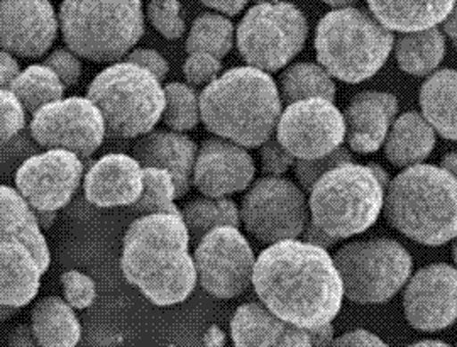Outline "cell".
<instances>
[{
  "mask_svg": "<svg viewBox=\"0 0 457 347\" xmlns=\"http://www.w3.org/2000/svg\"><path fill=\"white\" fill-rule=\"evenodd\" d=\"M456 0H368L370 12L390 31L432 29L451 14Z\"/></svg>",
  "mask_w": 457,
  "mask_h": 347,
  "instance_id": "25",
  "label": "cell"
},
{
  "mask_svg": "<svg viewBox=\"0 0 457 347\" xmlns=\"http://www.w3.org/2000/svg\"><path fill=\"white\" fill-rule=\"evenodd\" d=\"M60 16L49 0H2V48L22 58H39L53 46Z\"/></svg>",
  "mask_w": 457,
  "mask_h": 347,
  "instance_id": "18",
  "label": "cell"
},
{
  "mask_svg": "<svg viewBox=\"0 0 457 347\" xmlns=\"http://www.w3.org/2000/svg\"><path fill=\"white\" fill-rule=\"evenodd\" d=\"M107 136V124L97 103L88 97L51 102L34 112L31 137L41 148L68 149L90 158Z\"/></svg>",
  "mask_w": 457,
  "mask_h": 347,
  "instance_id": "13",
  "label": "cell"
},
{
  "mask_svg": "<svg viewBox=\"0 0 457 347\" xmlns=\"http://www.w3.org/2000/svg\"><path fill=\"white\" fill-rule=\"evenodd\" d=\"M403 310L413 329L436 332L457 320V268L425 266L410 278L403 293Z\"/></svg>",
  "mask_w": 457,
  "mask_h": 347,
  "instance_id": "16",
  "label": "cell"
},
{
  "mask_svg": "<svg viewBox=\"0 0 457 347\" xmlns=\"http://www.w3.org/2000/svg\"><path fill=\"white\" fill-rule=\"evenodd\" d=\"M0 63H2V65H0V73H2L0 85H2V88H11V85L16 82L17 77L21 75L19 63H17L14 54L9 53V51H2V54H0Z\"/></svg>",
  "mask_w": 457,
  "mask_h": 347,
  "instance_id": "45",
  "label": "cell"
},
{
  "mask_svg": "<svg viewBox=\"0 0 457 347\" xmlns=\"http://www.w3.org/2000/svg\"><path fill=\"white\" fill-rule=\"evenodd\" d=\"M234 46V26L220 14H202L192 24L187 37V53H209L219 60L226 58Z\"/></svg>",
  "mask_w": 457,
  "mask_h": 347,
  "instance_id": "33",
  "label": "cell"
},
{
  "mask_svg": "<svg viewBox=\"0 0 457 347\" xmlns=\"http://www.w3.org/2000/svg\"><path fill=\"white\" fill-rule=\"evenodd\" d=\"M196 153L195 143L188 136L173 129H153L139 137L132 148V156L145 168H164L173 175L179 199H183L194 185Z\"/></svg>",
  "mask_w": 457,
  "mask_h": 347,
  "instance_id": "21",
  "label": "cell"
},
{
  "mask_svg": "<svg viewBox=\"0 0 457 347\" xmlns=\"http://www.w3.org/2000/svg\"><path fill=\"white\" fill-rule=\"evenodd\" d=\"M45 65H48L58 73L65 87H73L82 77V62L79 54L70 48H60L49 53L48 58L45 60Z\"/></svg>",
  "mask_w": 457,
  "mask_h": 347,
  "instance_id": "42",
  "label": "cell"
},
{
  "mask_svg": "<svg viewBox=\"0 0 457 347\" xmlns=\"http://www.w3.org/2000/svg\"><path fill=\"white\" fill-rule=\"evenodd\" d=\"M146 14L153 28L166 39H180L185 34L180 0H149Z\"/></svg>",
  "mask_w": 457,
  "mask_h": 347,
  "instance_id": "37",
  "label": "cell"
},
{
  "mask_svg": "<svg viewBox=\"0 0 457 347\" xmlns=\"http://www.w3.org/2000/svg\"><path fill=\"white\" fill-rule=\"evenodd\" d=\"M60 28L66 46L96 63L126 58L145 34L141 0H63Z\"/></svg>",
  "mask_w": 457,
  "mask_h": 347,
  "instance_id": "6",
  "label": "cell"
},
{
  "mask_svg": "<svg viewBox=\"0 0 457 347\" xmlns=\"http://www.w3.org/2000/svg\"><path fill=\"white\" fill-rule=\"evenodd\" d=\"M260 148L264 177H281L296 163V158L278 141L277 136L270 137Z\"/></svg>",
  "mask_w": 457,
  "mask_h": 347,
  "instance_id": "41",
  "label": "cell"
},
{
  "mask_svg": "<svg viewBox=\"0 0 457 347\" xmlns=\"http://www.w3.org/2000/svg\"><path fill=\"white\" fill-rule=\"evenodd\" d=\"M196 275L200 286L215 298L232 300L253 285L256 256L236 226H219L196 244Z\"/></svg>",
  "mask_w": 457,
  "mask_h": 347,
  "instance_id": "12",
  "label": "cell"
},
{
  "mask_svg": "<svg viewBox=\"0 0 457 347\" xmlns=\"http://www.w3.org/2000/svg\"><path fill=\"white\" fill-rule=\"evenodd\" d=\"M256 5H260V4H279V2H283V0H253Z\"/></svg>",
  "mask_w": 457,
  "mask_h": 347,
  "instance_id": "56",
  "label": "cell"
},
{
  "mask_svg": "<svg viewBox=\"0 0 457 347\" xmlns=\"http://www.w3.org/2000/svg\"><path fill=\"white\" fill-rule=\"evenodd\" d=\"M345 117L334 100L312 97L285 105L278 122V141L296 160H317L343 146Z\"/></svg>",
  "mask_w": 457,
  "mask_h": 347,
  "instance_id": "14",
  "label": "cell"
},
{
  "mask_svg": "<svg viewBox=\"0 0 457 347\" xmlns=\"http://www.w3.org/2000/svg\"><path fill=\"white\" fill-rule=\"evenodd\" d=\"M417 346H445V343H442V341H424V343H417Z\"/></svg>",
  "mask_w": 457,
  "mask_h": 347,
  "instance_id": "55",
  "label": "cell"
},
{
  "mask_svg": "<svg viewBox=\"0 0 457 347\" xmlns=\"http://www.w3.org/2000/svg\"><path fill=\"white\" fill-rule=\"evenodd\" d=\"M65 88V83L62 82L58 73L45 63L22 70L16 82L11 85V90L31 114L51 102L63 99Z\"/></svg>",
  "mask_w": 457,
  "mask_h": 347,
  "instance_id": "32",
  "label": "cell"
},
{
  "mask_svg": "<svg viewBox=\"0 0 457 347\" xmlns=\"http://www.w3.org/2000/svg\"><path fill=\"white\" fill-rule=\"evenodd\" d=\"M334 261L344 293L354 303H385L410 280L411 256L395 239L354 241L339 249Z\"/></svg>",
  "mask_w": 457,
  "mask_h": 347,
  "instance_id": "9",
  "label": "cell"
},
{
  "mask_svg": "<svg viewBox=\"0 0 457 347\" xmlns=\"http://www.w3.org/2000/svg\"><path fill=\"white\" fill-rule=\"evenodd\" d=\"M226 343V335L217 326H212L204 335V344L207 346H222Z\"/></svg>",
  "mask_w": 457,
  "mask_h": 347,
  "instance_id": "51",
  "label": "cell"
},
{
  "mask_svg": "<svg viewBox=\"0 0 457 347\" xmlns=\"http://www.w3.org/2000/svg\"><path fill=\"white\" fill-rule=\"evenodd\" d=\"M253 286L271 312L307 331L332 324L345 297L341 273L328 249L298 237L278 241L262 251Z\"/></svg>",
  "mask_w": 457,
  "mask_h": 347,
  "instance_id": "1",
  "label": "cell"
},
{
  "mask_svg": "<svg viewBox=\"0 0 457 347\" xmlns=\"http://www.w3.org/2000/svg\"><path fill=\"white\" fill-rule=\"evenodd\" d=\"M436 146V129L424 116L407 112L396 117L385 143V154L395 166L409 168L425 161Z\"/></svg>",
  "mask_w": 457,
  "mask_h": 347,
  "instance_id": "26",
  "label": "cell"
},
{
  "mask_svg": "<svg viewBox=\"0 0 457 347\" xmlns=\"http://www.w3.org/2000/svg\"><path fill=\"white\" fill-rule=\"evenodd\" d=\"M445 53L444 34L437 29L405 33L395 43V56L400 68L410 75L425 77L441 65Z\"/></svg>",
  "mask_w": 457,
  "mask_h": 347,
  "instance_id": "29",
  "label": "cell"
},
{
  "mask_svg": "<svg viewBox=\"0 0 457 347\" xmlns=\"http://www.w3.org/2000/svg\"><path fill=\"white\" fill-rule=\"evenodd\" d=\"M453 258H454V263H456L457 268V241L454 243V248H453Z\"/></svg>",
  "mask_w": 457,
  "mask_h": 347,
  "instance_id": "57",
  "label": "cell"
},
{
  "mask_svg": "<svg viewBox=\"0 0 457 347\" xmlns=\"http://www.w3.org/2000/svg\"><path fill=\"white\" fill-rule=\"evenodd\" d=\"M386 192L385 214L396 231L425 246L457 239V178L442 166H409Z\"/></svg>",
  "mask_w": 457,
  "mask_h": 347,
  "instance_id": "4",
  "label": "cell"
},
{
  "mask_svg": "<svg viewBox=\"0 0 457 347\" xmlns=\"http://www.w3.org/2000/svg\"><path fill=\"white\" fill-rule=\"evenodd\" d=\"M82 158L68 149L36 153L17 166L16 188L34 209L60 211L70 203L85 178Z\"/></svg>",
  "mask_w": 457,
  "mask_h": 347,
  "instance_id": "15",
  "label": "cell"
},
{
  "mask_svg": "<svg viewBox=\"0 0 457 347\" xmlns=\"http://www.w3.org/2000/svg\"><path fill=\"white\" fill-rule=\"evenodd\" d=\"M190 231L179 214L139 215L124 235L120 269L158 307L185 302L195 290Z\"/></svg>",
  "mask_w": 457,
  "mask_h": 347,
  "instance_id": "2",
  "label": "cell"
},
{
  "mask_svg": "<svg viewBox=\"0 0 457 347\" xmlns=\"http://www.w3.org/2000/svg\"><path fill=\"white\" fill-rule=\"evenodd\" d=\"M420 107L436 133L444 139L457 141L456 70H441L422 85Z\"/></svg>",
  "mask_w": 457,
  "mask_h": 347,
  "instance_id": "28",
  "label": "cell"
},
{
  "mask_svg": "<svg viewBox=\"0 0 457 347\" xmlns=\"http://www.w3.org/2000/svg\"><path fill=\"white\" fill-rule=\"evenodd\" d=\"M2 109V143H7L22 133L26 128V107L11 88L0 92Z\"/></svg>",
  "mask_w": 457,
  "mask_h": 347,
  "instance_id": "40",
  "label": "cell"
},
{
  "mask_svg": "<svg viewBox=\"0 0 457 347\" xmlns=\"http://www.w3.org/2000/svg\"><path fill=\"white\" fill-rule=\"evenodd\" d=\"M9 344L11 346H36V335H34L33 327L29 326H19L9 335Z\"/></svg>",
  "mask_w": 457,
  "mask_h": 347,
  "instance_id": "48",
  "label": "cell"
},
{
  "mask_svg": "<svg viewBox=\"0 0 457 347\" xmlns=\"http://www.w3.org/2000/svg\"><path fill=\"white\" fill-rule=\"evenodd\" d=\"M442 29L449 37L456 39L457 37V0L454 2V7L451 11V14L442 22Z\"/></svg>",
  "mask_w": 457,
  "mask_h": 347,
  "instance_id": "50",
  "label": "cell"
},
{
  "mask_svg": "<svg viewBox=\"0 0 457 347\" xmlns=\"http://www.w3.org/2000/svg\"><path fill=\"white\" fill-rule=\"evenodd\" d=\"M60 280L63 286L65 300L75 310L88 309L96 302L97 285L88 275L77 269H70L62 275Z\"/></svg>",
  "mask_w": 457,
  "mask_h": 347,
  "instance_id": "38",
  "label": "cell"
},
{
  "mask_svg": "<svg viewBox=\"0 0 457 347\" xmlns=\"http://www.w3.org/2000/svg\"><path fill=\"white\" fill-rule=\"evenodd\" d=\"M202 122L209 133L245 148H260L277 133L285 103L268 71L237 67L200 94Z\"/></svg>",
  "mask_w": 457,
  "mask_h": 347,
  "instance_id": "3",
  "label": "cell"
},
{
  "mask_svg": "<svg viewBox=\"0 0 457 347\" xmlns=\"http://www.w3.org/2000/svg\"><path fill=\"white\" fill-rule=\"evenodd\" d=\"M31 327L39 346L73 347L82 337L75 309L60 297L41 298L34 305Z\"/></svg>",
  "mask_w": 457,
  "mask_h": 347,
  "instance_id": "27",
  "label": "cell"
},
{
  "mask_svg": "<svg viewBox=\"0 0 457 347\" xmlns=\"http://www.w3.org/2000/svg\"><path fill=\"white\" fill-rule=\"evenodd\" d=\"M183 220L190 231L192 241L198 244L204 235L219 227V226H236L239 227L241 211L236 202L228 197H202L185 203L181 209Z\"/></svg>",
  "mask_w": 457,
  "mask_h": 347,
  "instance_id": "31",
  "label": "cell"
},
{
  "mask_svg": "<svg viewBox=\"0 0 457 347\" xmlns=\"http://www.w3.org/2000/svg\"><path fill=\"white\" fill-rule=\"evenodd\" d=\"M43 269L31 249L14 239H0V302L22 309L33 302L41 286Z\"/></svg>",
  "mask_w": 457,
  "mask_h": 347,
  "instance_id": "23",
  "label": "cell"
},
{
  "mask_svg": "<svg viewBox=\"0 0 457 347\" xmlns=\"http://www.w3.org/2000/svg\"><path fill=\"white\" fill-rule=\"evenodd\" d=\"M256 175L249 151L224 137L205 139L196 153L194 185L205 197H228L247 190Z\"/></svg>",
  "mask_w": 457,
  "mask_h": 347,
  "instance_id": "17",
  "label": "cell"
},
{
  "mask_svg": "<svg viewBox=\"0 0 457 347\" xmlns=\"http://www.w3.org/2000/svg\"><path fill=\"white\" fill-rule=\"evenodd\" d=\"M386 185L373 165L336 166L313 185L311 219L336 239H347L375 226L385 209Z\"/></svg>",
  "mask_w": 457,
  "mask_h": 347,
  "instance_id": "7",
  "label": "cell"
},
{
  "mask_svg": "<svg viewBox=\"0 0 457 347\" xmlns=\"http://www.w3.org/2000/svg\"><path fill=\"white\" fill-rule=\"evenodd\" d=\"M442 168L457 178V153H447L442 158Z\"/></svg>",
  "mask_w": 457,
  "mask_h": 347,
  "instance_id": "53",
  "label": "cell"
},
{
  "mask_svg": "<svg viewBox=\"0 0 457 347\" xmlns=\"http://www.w3.org/2000/svg\"><path fill=\"white\" fill-rule=\"evenodd\" d=\"M87 97L102 111L107 134L120 139L151 133L166 107L162 80L128 60L104 68L88 85Z\"/></svg>",
  "mask_w": 457,
  "mask_h": 347,
  "instance_id": "8",
  "label": "cell"
},
{
  "mask_svg": "<svg viewBox=\"0 0 457 347\" xmlns=\"http://www.w3.org/2000/svg\"><path fill=\"white\" fill-rule=\"evenodd\" d=\"M241 220L264 244L296 239L311 220L305 190L283 177H262L247 188L241 202Z\"/></svg>",
  "mask_w": 457,
  "mask_h": 347,
  "instance_id": "11",
  "label": "cell"
},
{
  "mask_svg": "<svg viewBox=\"0 0 457 347\" xmlns=\"http://www.w3.org/2000/svg\"><path fill=\"white\" fill-rule=\"evenodd\" d=\"M302 235H303V241L324 249L332 248L339 241V239L332 237L330 234H327L326 231H322L312 219L309 220V224H307V227H305V231H303Z\"/></svg>",
  "mask_w": 457,
  "mask_h": 347,
  "instance_id": "46",
  "label": "cell"
},
{
  "mask_svg": "<svg viewBox=\"0 0 457 347\" xmlns=\"http://www.w3.org/2000/svg\"><path fill=\"white\" fill-rule=\"evenodd\" d=\"M166 107H164V124L179 133H185L196 128L202 122L200 95L195 88L185 83H168L164 87Z\"/></svg>",
  "mask_w": 457,
  "mask_h": 347,
  "instance_id": "35",
  "label": "cell"
},
{
  "mask_svg": "<svg viewBox=\"0 0 457 347\" xmlns=\"http://www.w3.org/2000/svg\"><path fill=\"white\" fill-rule=\"evenodd\" d=\"M145 188L139 200L132 203L134 214H179L181 211L175 205L179 199L177 183L173 175L164 168L147 166L145 168Z\"/></svg>",
  "mask_w": 457,
  "mask_h": 347,
  "instance_id": "34",
  "label": "cell"
},
{
  "mask_svg": "<svg viewBox=\"0 0 457 347\" xmlns=\"http://www.w3.org/2000/svg\"><path fill=\"white\" fill-rule=\"evenodd\" d=\"M230 337L236 346H312L311 331L294 326L264 303L241 305L230 322Z\"/></svg>",
  "mask_w": 457,
  "mask_h": 347,
  "instance_id": "22",
  "label": "cell"
},
{
  "mask_svg": "<svg viewBox=\"0 0 457 347\" xmlns=\"http://www.w3.org/2000/svg\"><path fill=\"white\" fill-rule=\"evenodd\" d=\"M313 45L319 63L334 78L361 83L386 63L395 37L371 12L341 7L320 19Z\"/></svg>",
  "mask_w": 457,
  "mask_h": 347,
  "instance_id": "5",
  "label": "cell"
},
{
  "mask_svg": "<svg viewBox=\"0 0 457 347\" xmlns=\"http://www.w3.org/2000/svg\"><path fill=\"white\" fill-rule=\"evenodd\" d=\"M311 339L312 346H328V344H334V327L330 324H326L322 327L312 329Z\"/></svg>",
  "mask_w": 457,
  "mask_h": 347,
  "instance_id": "49",
  "label": "cell"
},
{
  "mask_svg": "<svg viewBox=\"0 0 457 347\" xmlns=\"http://www.w3.org/2000/svg\"><path fill=\"white\" fill-rule=\"evenodd\" d=\"M453 41H454V46H456V50H457V37H456V39H453Z\"/></svg>",
  "mask_w": 457,
  "mask_h": 347,
  "instance_id": "58",
  "label": "cell"
},
{
  "mask_svg": "<svg viewBox=\"0 0 457 347\" xmlns=\"http://www.w3.org/2000/svg\"><path fill=\"white\" fill-rule=\"evenodd\" d=\"M307 36V17L296 5L290 2L260 4L241 19L236 43L249 67L275 73L294 62L303 50Z\"/></svg>",
  "mask_w": 457,
  "mask_h": 347,
  "instance_id": "10",
  "label": "cell"
},
{
  "mask_svg": "<svg viewBox=\"0 0 457 347\" xmlns=\"http://www.w3.org/2000/svg\"><path fill=\"white\" fill-rule=\"evenodd\" d=\"M279 94L285 105L298 100L322 97L334 100L336 82L334 77L320 63H295L285 68L279 75Z\"/></svg>",
  "mask_w": 457,
  "mask_h": 347,
  "instance_id": "30",
  "label": "cell"
},
{
  "mask_svg": "<svg viewBox=\"0 0 457 347\" xmlns=\"http://www.w3.org/2000/svg\"><path fill=\"white\" fill-rule=\"evenodd\" d=\"M351 161H353L351 149L341 146L334 153L322 156V158H317V160H296L294 166L295 177L300 183V186L305 190V194H311L313 185L319 182L327 171L334 169L336 166L351 163Z\"/></svg>",
  "mask_w": 457,
  "mask_h": 347,
  "instance_id": "36",
  "label": "cell"
},
{
  "mask_svg": "<svg viewBox=\"0 0 457 347\" xmlns=\"http://www.w3.org/2000/svg\"><path fill=\"white\" fill-rule=\"evenodd\" d=\"M322 2H326V4L332 5V7L341 9V7H353L358 0H322Z\"/></svg>",
  "mask_w": 457,
  "mask_h": 347,
  "instance_id": "54",
  "label": "cell"
},
{
  "mask_svg": "<svg viewBox=\"0 0 457 347\" xmlns=\"http://www.w3.org/2000/svg\"><path fill=\"white\" fill-rule=\"evenodd\" d=\"M128 62L136 63L139 67L146 68L151 73H154L162 82L168 77L170 65L164 60L163 54L160 51L149 50V48H139V50H132L128 56Z\"/></svg>",
  "mask_w": 457,
  "mask_h": 347,
  "instance_id": "43",
  "label": "cell"
},
{
  "mask_svg": "<svg viewBox=\"0 0 457 347\" xmlns=\"http://www.w3.org/2000/svg\"><path fill=\"white\" fill-rule=\"evenodd\" d=\"M398 114V100L388 92L366 90L349 102L344 111L347 146L354 153L370 154L385 146Z\"/></svg>",
  "mask_w": 457,
  "mask_h": 347,
  "instance_id": "20",
  "label": "cell"
},
{
  "mask_svg": "<svg viewBox=\"0 0 457 347\" xmlns=\"http://www.w3.org/2000/svg\"><path fill=\"white\" fill-rule=\"evenodd\" d=\"M0 239H14L31 249L43 273L51 265L48 243L37 222L34 207L12 186L0 188Z\"/></svg>",
  "mask_w": 457,
  "mask_h": 347,
  "instance_id": "24",
  "label": "cell"
},
{
  "mask_svg": "<svg viewBox=\"0 0 457 347\" xmlns=\"http://www.w3.org/2000/svg\"><path fill=\"white\" fill-rule=\"evenodd\" d=\"M204 5L211 7L217 12L228 14V16H236L239 14L245 7L249 0H200Z\"/></svg>",
  "mask_w": 457,
  "mask_h": 347,
  "instance_id": "47",
  "label": "cell"
},
{
  "mask_svg": "<svg viewBox=\"0 0 457 347\" xmlns=\"http://www.w3.org/2000/svg\"><path fill=\"white\" fill-rule=\"evenodd\" d=\"M334 346H386L376 334L364 329L347 332L334 341Z\"/></svg>",
  "mask_w": 457,
  "mask_h": 347,
  "instance_id": "44",
  "label": "cell"
},
{
  "mask_svg": "<svg viewBox=\"0 0 457 347\" xmlns=\"http://www.w3.org/2000/svg\"><path fill=\"white\" fill-rule=\"evenodd\" d=\"M145 166L134 156L111 153L94 161L85 173L83 190L98 209L131 207L145 188Z\"/></svg>",
  "mask_w": 457,
  "mask_h": 347,
  "instance_id": "19",
  "label": "cell"
},
{
  "mask_svg": "<svg viewBox=\"0 0 457 347\" xmlns=\"http://www.w3.org/2000/svg\"><path fill=\"white\" fill-rule=\"evenodd\" d=\"M183 75L194 87H207L222 75V60L209 53H190L183 63Z\"/></svg>",
  "mask_w": 457,
  "mask_h": 347,
  "instance_id": "39",
  "label": "cell"
},
{
  "mask_svg": "<svg viewBox=\"0 0 457 347\" xmlns=\"http://www.w3.org/2000/svg\"><path fill=\"white\" fill-rule=\"evenodd\" d=\"M34 212H36L37 222L43 227V231H48L49 227L56 220V211H39V209H34Z\"/></svg>",
  "mask_w": 457,
  "mask_h": 347,
  "instance_id": "52",
  "label": "cell"
}]
</instances>
